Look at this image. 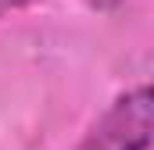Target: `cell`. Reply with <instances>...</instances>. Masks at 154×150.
Returning <instances> with one entry per match:
<instances>
[{
	"label": "cell",
	"mask_w": 154,
	"mask_h": 150,
	"mask_svg": "<svg viewBox=\"0 0 154 150\" xmlns=\"http://www.w3.org/2000/svg\"><path fill=\"white\" fill-rule=\"evenodd\" d=\"M75 150H154V86H133L108 104Z\"/></svg>",
	"instance_id": "6da1fadb"
},
{
	"label": "cell",
	"mask_w": 154,
	"mask_h": 150,
	"mask_svg": "<svg viewBox=\"0 0 154 150\" xmlns=\"http://www.w3.org/2000/svg\"><path fill=\"white\" fill-rule=\"evenodd\" d=\"M29 4H36V0H0V14H7V11H22V7H29Z\"/></svg>",
	"instance_id": "7a4b0ae2"
}]
</instances>
